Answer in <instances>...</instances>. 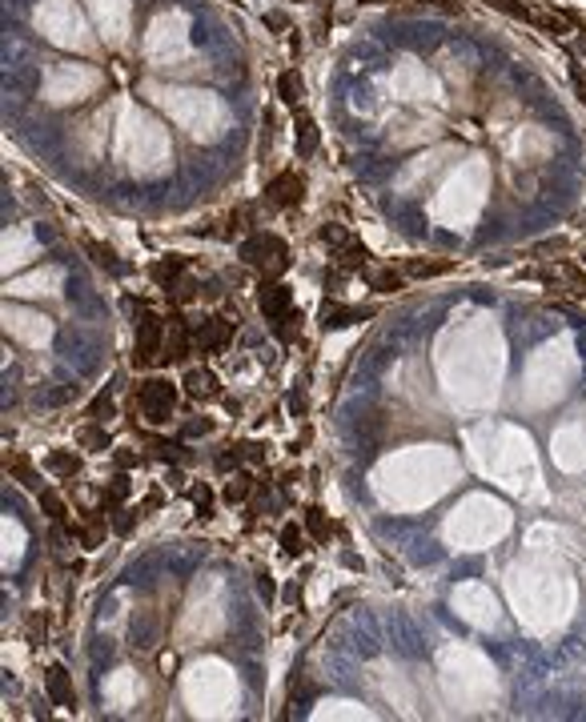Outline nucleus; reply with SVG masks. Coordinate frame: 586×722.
Masks as SVG:
<instances>
[{
    "label": "nucleus",
    "mask_w": 586,
    "mask_h": 722,
    "mask_svg": "<svg viewBox=\"0 0 586 722\" xmlns=\"http://www.w3.org/2000/svg\"><path fill=\"white\" fill-rule=\"evenodd\" d=\"M113 410H117L113 385H105V389H101L93 401H89V418H93V421H105V418H113Z\"/></svg>",
    "instance_id": "5701e85b"
},
{
    "label": "nucleus",
    "mask_w": 586,
    "mask_h": 722,
    "mask_svg": "<svg viewBox=\"0 0 586 722\" xmlns=\"http://www.w3.org/2000/svg\"><path fill=\"white\" fill-rule=\"evenodd\" d=\"M273 329H277V337H282V342H293V337H298V329H302V313L293 309V313H289V317H282Z\"/></svg>",
    "instance_id": "cd10ccee"
},
{
    "label": "nucleus",
    "mask_w": 586,
    "mask_h": 722,
    "mask_svg": "<svg viewBox=\"0 0 586 722\" xmlns=\"http://www.w3.org/2000/svg\"><path fill=\"white\" fill-rule=\"evenodd\" d=\"M101 513H105V510H80V526L73 530V538L80 542V550H96V546L105 542L109 522H105Z\"/></svg>",
    "instance_id": "6e6552de"
},
{
    "label": "nucleus",
    "mask_w": 586,
    "mask_h": 722,
    "mask_svg": "<svg viewBox=\"0 0 586 722\" xmlns=\"http://www.w3.org/2000/svg\"><path fill=\"white\" fill-rule=\"evenodd\" d=\"M137 518H141V510H113V534L129 538L137 530Z\"/></svg>",
    "instance_id": "bb28decb"
},
{
    "label": "nucleus",
    "mask_w": 586,
    "mask_h": 722,
    "mask_svg": "<svg viewBox=\"0 0 586 722\" xmlns=\"http://www.w3.org/2000/svg\"><path fill=\"white\" fill-rule=\"evenodd\" d=\"M282 550L289 554V558H302V550H305V538H302V526H298V522L282 526Z\"/></svg>",
    "instance_id": "393cba45"
},
{
    "label": "nucleus",
    "mask_w": 586,
    "mask_h": 722,
    "mask_svg": "<svg viewBox=\"0 0 586 722\" xmlns=\"http://www.w3.org/2000/svg\"><path fill=\"white\" fill-rule=\"evenodd\" d=\"M245 454H249L245 446H225V454L217 457V466H221V470H233V466H237V461H241Z\"/></svg>",
    "instance_id": "2f4dec72"
},
{
    "label": "nucleus",
    "mask_w": 586,
    "mask_h": 722,
    "mask_svg": "<svg viewBox=\"0 0 586 722\" xmlns=\"http://www.w3.org/2000/svg\"><path fill=\"white\" fill-rule=\"evenodd\" d=\"M305 530L313 534V542H329V538H334V522L325 518L322 506H309V510H305Z\"/></svg>",
    "instance_id": "6ab92c4d"
},
{
    "label": "nucleus",
    "mask_w": 586,
    "mask_h": 722,
    "mask_svg": "<svg viewBox=\"0 0 586 722\" xmlns=\"http://www.w3.org/2000/svg\"><path fill=\"white\" fill-rule=\"evenodd\" d=\"M193 342H197V353L205 358H221L233 342V322L229 317H205V322L193 329Z\"/></svg>",
    "instance_id": "7ed1b4c3"
},
{
    "label": "nucleus",
    "mask_w": 586,
    "mask_h": 722,
    "mask_svg": "<svg viewBox=\"0 0 586 722\" xmlns=\"http://www.w3.org/2000/svg\"><path fill=\"white\" fill-rule=\"evenodd\" d=\"M302 197H305V181L298 173H277V177L265 185V201H269L273 209H293V205H302Z\"/></svg>",
    "instance_id": "39448f33"
},
{
    "label": "nucleus",
    "mask_w": 586,
    "mask_h": 722,
    "mask_svg": "<svg viewBox=\"0 0 586 722\" xmlns=\"http://www.w3.org/2000/svg\"><path fill=\"white\" fill-rule=\"evenodd\" d=\"M269 257H289V245H285L282 237H273V233H253V237H245L241 241V261L245 265H265Z\"/></svg>",
    "instance_id": "423d86ee"
},
{
    "label": "nucleus",
    "mask_w": 586,
    "mask_h": 722,
    "mask_svg": "<svg viewBox=\"0 0 586 722\" xmlns=\"http://www.w3.org/2000/svg\"><path fill=\"white\" fill-rule=\"evenodd\" d=\"M161 502H165V494H161V490H153V494L145 498L141 506H137V510H141V518H145V513H153V510H157V506H161Z\"/></svg>",
    "instance_id": "e433bc0d"
},
{
    "label": "nucleus",
    "mask_w": 586,
    "mask_h": 722,
    "mask_svg": "<svg viewBox=\"0 0 586 722\" xmlns=\"http://www.w3.org/2000/svg\"><path fill=\"white\" fill-rule=\"evenodd\" d=\"M257 594H261L265 602H273V594H277V590H273V582H269V574H257Z\"/></svg>",
    "instance_id": "4c0bfd02"
},
{
    "label": "nucleus",
    "mask_w": 586,
    "mask_h": 722,
    "mask_svg": "<svg viewBox=\"0 0 586 722\" xmlns=\"http://www.w3.org/2000/svg\"><path fill=\"white\" fill-rule=\"evenodd\" d=\"M44 466H49V474L53 477H76L80 474V457L73 454V450H49V457H44Z\"/></svg>",
    "instance_id": "4468645a"
},
{
    "label": "nucleus",
    "mask_w": 586,
    "mask_h": 722,
    "mask_svg": "<svg viewBox=\"0 0 586 722\" xmlns=\"http://www.w3.org/2000/svg\"><path fill=\"white\" fill-rule=\"evenodd\" d=\"M265 24H269V28H285V17H273V12H269V17H265Z\"/></svg>",
    "instance_id": "58836bf2"
},
{
    "label": "nucleus",
    "mask_w": 586,
    "mask_h": 722,
    "mask_svg": "<svg viewBox=\"0 0 586 722\" xmlns=\"http://www.w3.org/2000/svg\"><path fill=\"white\" fill-rule=\"evenodd\" d=\"M137 410L145 414V421L165 425L177 410V385L169 378H145L137 381Z\"/></svg>",
    "instance_id": "f257e3e1"
},
{
    "label": "nucleus",
    "mask_w": 586,
    "mask_h": 722,
    "mask_svg": "<svg viewBox=\"0 0 586 722\" xmlns=\"http://www.w3.org/2000/svg\"><path fill=\"white\" fill-rule=\"evenodd\" d=\"M209 430H213V418H193V421H185L181 434H185V437H201V434H209Z\"/></svg>",
    "instance_id": "473e14b6"
},
{
    "label": "nucleus",
    "mask_w": 586,
    "mask_h": 722,
    "mask_svg": "<svg viewBox=\"0 0 586 722\" xmlns=\"http://www.w3.org/2000/svg\"><path fill=\"white\" fill-rule=\"evenodd\" d=\"M44 690H49V698L57 706H73L76 703V690H73V674L64 670L60 662L49 666V674H44Z\"/></svg>",
    "instance_id": "1a4fd4ad"
},
{
    "label": "nucleus",
    "mask_w": 586,
    "mask_h": 722,
    "mask_svg": "<svg viewBox=\"0 0 586 722\" xmlns=\"http://www.w3.org/2000/svg\"><path fill=\"white\" fill-rule=\"evenodd\" d=\"M181 269H185V257H161V261L153 265V281H161V285L173 289V277H181Z\"/></svg>",
    "instance_id": "4be33fe9"
},
{
    "label": "nucleus",
    "mask_w": 586,
    "mask_h": 722,
    "mask_svg": "<svg viewBox=\"0 0 586 722\" xmlns=\"http://www.w3.org/2000/svg\"><path fill=\"white\" fill-rule=\"evenodd\" d=\"M583 261H586V257H583Z\"/></svg>",
    "instance_id": "a19ab883"
},
{
    "label": "nucleus",
    "mask_w": 586,
    "mask_h": 722,
    "mask_svg": "<svg viewBox=\"0 0 586 722\" xmlns=\"http://www.w3.org/2000/svg\"><path fill=\"white\" fill-rule=\"evenodd\" d=\"M341 265H350V269H361V265H365V249H361L358 241H354V245H350V253L341 257Z\"/></svg>",
    "instance_id": "72a5a7b5"
},
{
    "label": "nucleus",
    "mask_w": 586,
    "mask_h": 722,
    "mask_svg": "<svg viewBox=\"0 0 586 722\" xmlns=\"http://www.w3.org/2000/svg\"><path fill=\"white\" fill-rule=\"evenodd\" d=\"M189 494H193V502H197V518H213V494H209L205 486H193Z\"/></svg>",
    "instance_id": "7c9ffc66"
},
{
    "label": "nucleus",
    "mask_w": 586,
    "mask_h": 722,
    "mask_svg": "<svg viewBox=\"0 0 586 722\" xmlns=\"http://www.w3.org/2000/svg\"><path fill=\"white\" fill-rule=\"evenodd\" d=\"M253 490H257V482H253V474H233L225 486V502H233V506H241V502H249L253 498Z\"/></svg>",
    "instance_id": "a211bd4d"
},
{
    "label": "nucleus",
    "mask_w": 586,
    "mask_h": 722,
    "mask_svg": "<svg viewBox=\"0 0 586 722\" xmlns=\"http://www.w3.org/2000/svg\"><path fill=\"white\" fill-rule=\"evenodd\" d=\"M189 349H197V342H193V329L181 322V313H177V317H173L169 342H165V349H161V365H177V361H185V358H189Z\"/></svg>",
    "instance_id": "0eeeda50"
},
{
    "label": "nucleus",
    "mask_w": 586,
    "mask_h": 722,
    "mask_svg": "<svg viewBox=\"0 0 586 722\" xmlns=\"http://www.w3.org/2000/svg\"><path fill=\"white\" fill-rule=\"evenodd\" d=\"M80 446H93V450H109V434L96 430V425H85L80 430Z\"/></svg>",
    "instance_id": "c85d7f7f"
},
{
    "label": "nucleus",
    "mask_w": 586,
    "mask_h": 722,
    "mask_svg": "<svg viewBox=\"0 0 586 722\" xmlns=\"http://www.w3.org/2000/svg\"><path fill=\"white\" fill-rule=\"evenodd\" d=\"M153 450L165 457V461H177V454H181V446H177V441H153Z\"/></svg>",
    "instance_id": "f704fd0d"
},
{
    "label": "nucleus",
    "mask_w": 586,
    "mask_h": 722,
    "mask_svg": "<svg viewBox=\"0 0 586 722\" xmlns=\"http://www.w3.org/2000/svg\"><path fill=\"white\" fill-rule=\"evenodd\" d=\"M293 129H298V152L302 157H313L318 152V125L305 109H293Z\"/></svg>",
    "instance_id": "f8f14e48"
},
{
    "label": "nucleus",
    "mask_w": 586,
    "mask_h": 722,
    "mask_svg": "<svg viewBox=\"0 0 586 722\" xmlns=\"http://www.w3.org/2000/svg\"><path fill=\"white\" fill-rule=\"evenodd\" d=\"M40 510H44V518H49L53 526H60V530L73 534V526H69V510H64L60 494H53V490H40Z\"/></svg>",
    "instance_id": "f3484780"
},
{
    "label": "nucleus",
    "mask_w": 586,
    "mask_h": 722,
    "mask_svg": "<svg viewBox=\"0 0 586 722\" xmlns=\"http://www.w3.org/2000/svg\"><path fill=\"white\" fill-rule=\"evenodd\" d=\"M8 474L17 477L24 490H37V494H40V474H37V466H33L24 454H8Z\"/></svg>",
    "instance_id": "2eb2a0df"
},
{
    "label": "nucleus",
    "mask_w": 586,
    "mask_h": 722,
    "mask_svg": "<svg viewBox=\"0 0 586 722\" xmlns=\"http://www.w3.org/2000/svg\"><path fill=\"white\" fill-rule=\"evenodd\" d=\"M145 461V454H137V450H113V466L117 470H137Z\"/></svg>",
    "instance_id": "c756f323"
},
{
    "label": "nucleus",
    "mask_w": 586,
    "mask_h": 722,
    "mask_svg": "<svg viewBox=\"0 0 586 722\" xmlns=\"http://www.w3.org/2000/svg\"><path fill=\"white\" fill-rule=\"evenodd\" d=\"M361 277H365V285L378 289V293H397V289L406 285V273L402 269H361Z\"/></svg>",
    "instance_id": "ddd939ff"
},
{
    "label": "nucleus",
    "mask_w": 586,
    "mask_h": 722,
    "mask_svg": "<svg viewBox=\"0 0 586 722\" xmlns=\"http://www.w3.org/2000/svg\"><path fill=\"white\" fill-rule=\"evenodd\" d=\"M277 93H282L285 105L298 109V100H302V73H298V69H285V73L277 76Z\"/></svg>",
    "instance_id": "aec40b11"
},
{
    "label": "nucleus",
    "mask_w": 586,
    "mask_h": 722,
    "mask_svg": "<svg viewBox=\"0 0 586 722\" xmlns=\"http://www.w3.org/2000/svg\"><path fill=\"white\" fill-rule=\"evenodd\" d=\"M129 490H132V482H129V470H117V474L109 477V490H105V513L121 510V502L129 498Z\"/></svg>",
    "instance_id": "dca6fc26"
},
{
    "label": "nucleus",
    "mask_w": 586,
    "mask_h": 722,
    "mask_svg": "<svg viewBox=\"0 0 586 722\" xmlns=\"http://www.w3.org/2000/svg\"><path fill=\"white\" fill-rule=\"evenodd\" d=\"M438 273H450V261H430V257L406 261V277H438Z\"/></svg>",
    "instance_id": "412c9836"
},
{
    "label": "nucleus",
    "mask_w": 586,
    "mask_h": 722,
    "mask_svg": "<svg viewBox=\"0 0 586 722\" xmlns=\"http://www.w3.org/2000/svg\"><path fill=\"white\" fill-rule=\"evenodd\" d=\"M490 8H502V12H510L514 20H526V24H538V17L542 12H534V8H526V4H518V0H486Z\"/></svg>",
    "instance_id": "b1692460"
},
{
    "label": "nucleus",
    "mask_w": 586,
    "mask_h": 722,
    "mask_svg": "<svg viewBox=\"0 0 586 722\" xmlns=\"http://www.w3.org/2000/svg\"><path fill=\"white\" fill-rule=\"evenodd\" d=\"M578 96H583V105H586V85H583V80H578Z\"/></svg>",
    "instance_id": "ea45409f"
},
{
    "label": "nucleus",
    "mask_w": 586,
    "mask_h": 722,
    "mask_svg": "<svg viewBox=\"0 0 586 722\" xmlns=\"http://www.w3.org/2000/svg\"><path fill=\"white\" fill-rule=\"evenodd\" d=\"M28 638H33V642L44 638V614H33V618H28Z\"/></svg>",
    "instance_id": "c9c22d12"
},
{
    "label": "nucleus",
    "mask_w": 586,
    "mask_h": 722,
    "mask_svg": "<svg viewBox=\"0 0 586 722\" xmlns=\"http://www.w3.org/2000/svg\"><path fill=\"white\" fill-rule=\"evenodd\" d=\"M85 249L93 253V261H96L101 269H113V265H117V253L105 245V241H93V237H85Z\"/></svg>",
    "instance_id": "a878e982"
},
{
    "label": "nucleus",
    "mask_w": 586,
    "mask_h": 722,
    "mask_svg": "<svg viewBox=\"0 0 586 722\" xmlns=\"http://www.w3.org/2000/svg\"><path fill=\"white\" fill-rule=\"evenodd\" d=\"M161 317H153V313H141V325H137V342H132V365L137 369H145V365H153V361H161Z\"/></svg>",
    "instance_id": "f03ea898"
},
{
    "label": "nucleus",
    "mask_w": 586,
    "mask_h": 722,
    "mask_svg": "<svg viewBox=\"0 0 586 722\" xmlns=\"http://www.w3.org/2000/svg\"><path fill=\"white\" fill-rule=\"evenodd\" d=\"M257 305H261V317H265V322L277 325L282 317H289V313H293V293H289V285H285V281L265 277L261 289H257Z\"/></svg>",
    "instance_id": "20e7f679"
},
{
    "label": "nucleus",
    "mask_w": 586,
    "mask_h": 722,
    "mask_svg": "<svg viewBox=\"0 0 586 722\" xmlns=\"http://www.w3.org/2000/svg\"><path fill=\"white\" fill-rule=\"evenodd\" d=\"M370 309H358V305H341V301H325L322 309V329H341V325L365 322Z\"/></svg>",
    "instance_id": "9d476101"
},
{
    "label": "nucleus",
    "mask_w": 586,
    "mask_h": 722,
    "mask_svg": "<svg viewBox=\"0 0 586 722\" xmlns=\"http://www.w3.org/2000/svg\"><path fill=\"white\" fill-rule=\"evenodd\" d=\"M185 394L197 401L205 398H221V381H217V373L213 369H189L185 373Z\"/></svg>",
    "instance_id": "9b49d317"
}]
</instances>
